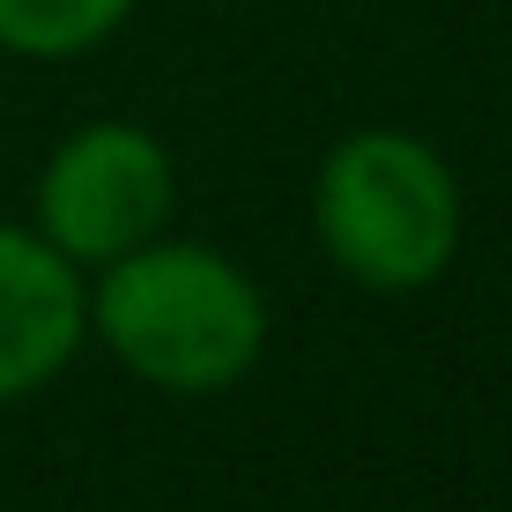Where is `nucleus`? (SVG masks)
<instances>
[{
	"label": "nucleus",
	"instance_id": "1",
	"mask_svg": "<svg viewBox=\"0 0 512 512\" xmlns=\"http://www.w3.org/2000/svg\"><path fill=\"white\" fill-rule=\"evenodd\" d=\"M90 327L134 379L164 386V394H223L260 364L268 305H260L253 275L223 260L216 245L156 231L149 245L104 260Z\"/></svg>",
	"mask_w": 512,
	"mask_h": 512
},
{
	"label": "nucleus",
	"instance_id": "5",
	"mask_svg": "<svg viewBox=\"0 0 512 512\" xmlns=\"http://www.w3.org/2000/svg\"><path fill=\"white\" fill-rule=\"evenodd\" d=\"M134 15V0H0V45L23 60H67L104 45Z\"/></svg>",
	"mask_w": 512,
	"mask_h": 512
},
{
	"label": "nucleus",
	"instance_id": "2",
	"mask_svg": "<svg viewBox=\"0 0 512 512\" xmlns=\"http://www.w3.org/2000/svg\"><path fill=\"white\" fill-rule=\"evenodd\" d=\"M327 260L364 290H423L453 268L461 245V186L431 141L401 127H364L334 141L312 186Z\"/></svg>",
	"mask_w": 512,
	"mask_h": 512
},
{
	"label": "nucleus",
	"instance_id": "3",
	"mask_svg": "<svg viewBox=\"0 0 512 512\" xmlns=\"http://www.w3.org/2000/svg\"><path fill=\"white\" fill-rule=\"evenodd\" d=\"M171 149L134 119H90L52 149L38 179V238L67 253L75 268H104V260L149 245L171 223Z\"/></svg>",
	"mask_w": 512,
	"mask_h": 512
},
{
	"label": "nucleus",
	"instance_id": "4",
	"mask_svg": "<svg viewBox=\"0 0 512 512\" xmlns=\"http://www.w3.org/2000/svg\"><path fill=\"white\" fill-rule=\"evenodd\" d=\"M82 334H90V297L75 282V260L52 253L38 231L0 223V401L60 379Z\"/></svg>",
	"mask_w": 512,
	"mask_h": 512
}]
</instances>
